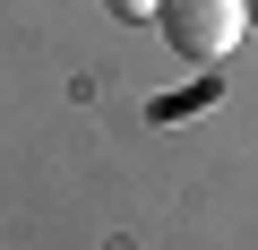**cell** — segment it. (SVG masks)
<instances>
[{"mask_svg": "<svg viewBox=\"0 0 258 250\" xmlns=\"http://www.w3.org/2000/svg\"><path fill=\"white\" fill-rule=\"evenodd\" d=\"M155 26H164V43H172L181 61L215 69V61H232V43L249 35V0H164Z\"/></svg>", "mask_w": 258, "mask_h": 250, "instance_id": "1", "label": "cell"}, {"mask_svg": "<svg viewBox=\"0 0 258 250\" xmlns=\"http://www.w3.org/2000/svg\"><path fill=\"white\" fill-rule=\"evenodd\" d=\"M103 9H112V18H129V26H138V18H155V9H164V0H103Z\"/></svg>", "mask_w": 258, "mask_h": 250, "instance_id": "2", "label": "cell"}, {"mask_svg": "<svg viewBox=\"0 0 258 250\" xmlns=\"http://www.w3.org/2000/svg\"><path fill=\"white\" fill-rule=\"evenodd\" d=\"M249 26H258V0H249Z\"/></svg>", "mask_w": 258, "mask_h": 250, "instance_id": "3", "label": "cell"}]
</instances>
